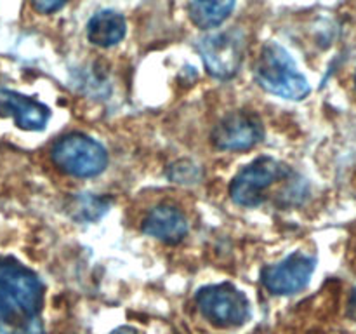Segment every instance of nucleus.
<instances>
[{
  "instance_id": "1",
  "label": "nucleus",
  "mask_w": 356,
  "mask_h": 334,
  "mask_svg": "<svg viewBox=\"0 0 356 334\" xmlns=\"http://www.w3.org/2000/svg\"><path fill=\"white\" fill-rule=\"evenodd\" d=\"M42 303L40 278L17 261L0 257V334H44Z\"/></svg>"
},
{
  "instance_id": "2",
  "label": "nucleus",
  "mask_w": 356,
  "mask_h": 334,
  "mask_svg": "<svg viewBox=\"0 0 356 334\" xmlns=\"http://www.w3.org/2000/svg\"><path fill=\"white\" fill-rule=\"evenodd\" d=\"M254 73L257 84L275 96L299 101L312 93L308 80L298 70L292 56L277 42L264 45Z\"/></svg>"
},
{
  "instance_id": "3",
  "label": "nucleus",
  "mask_w": 356,
  "mask_h": 334,
  "mask_svg": "<svg viewBox=\"0 0 356 334\" xmlns=\"http://www.w3.org/2000/svg\"><path fill=\"white\" fill-rule=\"evenodd\" d=\"M52 162L75 177H92L108 166V153L101 143L83 134H68L52 146Z\"/></svg>"
},
{
  "instance_id": "4",
  "label": "nucleus",
  "mask_w": 356,
  "mask_h": 334,
  "mask_svg": "<svg viewBox=\"0 0 356 334\" xmlns=\"http://www.w3.org/2000/svg\"><path fill=\"white\" fill-rule=\"evenodd\" d=\"M197 305L205 320L216 327H238L250 317L247 296L228 282L200 289Z\"/></svg>"
},
{
  "instance_id": "5",
  "label": "nucleus",
  "mask_w": 356,
  "mask_h": 334,
  "mask_svg": "<svg viewBox=\"0 0 356 334\" xmlns=\"http://www.w3.org/2000/svg\"><path fill=\"white\" fill-rule=\"evenodd\" d=\"M287 169L273 157H259L243 167L229 186L233 202L242 207H256L264 200L268 188L285 176Z\"/></svg>"
},
{
  "instance_id": "6",
  "label": "nucleus",
  "mask_w": 356,
  "mask_h": 334,
  "mask_svg": "<svg viewBox=\"0 0 356 334\" xmlns=\"http://www.w3.org/2000/svg\"><path fill=\"white\" fill-rule=\"evenodd\" d=\"M198 51L207 72L216 79L226 80L236 75L240 70L245 52V40L236 30L221 31L202 38Z\"/></svg>"
},
{
  "instance_id": "7",
  "label": "nucleus",
  "mask_w": 356,
  "mask_h": 334,
  "mask_svg": "<svg viewBox=\"0 0 356 334\" xmlns=\"http://www.w3.org/2000/svg\"><path fill=\"white\" fill-rule=\"evenodd\" d=\"M315 268L316 257L313 254L298 250L282 260L280 263L264 268L261 271V282L271 294H296L309 284Z\"/></svg>"
},
{
  "instance_id": "8",
  "label": "nucleus",
  "mask_w": 356,
  "mask_h": 334,
  "mask_svg": "<svg viewBox=\"0 0 356 334\" xmlns=\"http://www.w3.org/2000/svg\"><path fill=\"white\" fill-rule=\"evenodd\" d=\"M263 124L249 111H233L226 115L212 132V143L222 152H243L263 139Z\"/></svg>"
},
{
  "instance_id": "9",
  "label": "nucleus",
  "mask_w": 356,
  "mask_h": 334,
  "mask_svg": "<svg viewBox=\"0 0 356 334\" xmlns=\"http://www.w3.org/2000/svg\"><path fill=\"white\" fill-rule=\"evenodd\" d=\"M0 115L13 117L17 127L24 131H42L51 118V111L45 104L2 87H0Z\"/></svg>"
},
{
  "instance_id": "10",
  "label": "nucleus",
  "mask_w": 356,
  "mask_h": 334,
  "mask_svg": "<svg viewBox=\"0 0 356 334\" xmlns=\"http://www.w3.org/2000/svg\"><path fill=\"white\" fill-rule=\"evenodd\" d=\"M143 232L163 244H177L186 237L188 219L174 205L160 204L143 219Z\"/></svg>"
},
{
  "instance_id": "11",
  "label": "nucleus",
  "mask_w": 356,
  "mask_h": 334,
  "mask_svg": "<svg viewBox=\"0 0 356 334\" xmlns=\"http://www.w3.org/2000/svg\"><path fill=\"white\" fill-rule=\"evenodd\" d=\"M125 19L115 10H101L90 17L87 37L97 47H113L125 37Z\"/></svg>"
},
{
  "instance_id": "12",
  "label": "nucleus",
  "mask_w": 356,
  "mask_h": 334,
  "mask_svg": "<svg viewBox=\"0 0 356 334\" xmlns=\"http://www.w3.org/2000/svg\"><path fill=\"white\" fill-rule=\"evenodd\" d=\"M235 9V0H190V19L198 28H216L225 23Z\"/></svg>"
},
{
  "instance_id": "13",
  "label": "nucleus",
  "mask_w": 356,
  "mask_h": 334,
  "mask_svg": "<svg viewBox=\"0 0 356 334\" xmlns=\"http://www.w3.org/2000/svg\"><path fill=\"white\" fill-rule=\"evenodd\" d=\"M108 200L92 193H76L70 204V212L76 221H96L108 211Z\"/></svg>"
},
{
  "instance_id": "14",
  "label": "nucleus",
  "mask_w": 356,
  "mask_h": 334,
  "mask_svg": "<svg viewBox=\"0 0 356 334\" xmlns=\"http://www.w3.org/2000/svg\"><path fill=\"white\" fill-rule=\"evenodd\" d=\"M169 177L176 183H197L200 180V169L190 160H181L170 167Z\"/></svg>"
},
{
  "instance_id": "15",
  "label": "nucleus",
  "mask_w": 356,
  "mask_h": 334,
  "mask_svg": "<svg viewBox=\"0 0 356 334\" xmlns=\"http://www.w3.org/2000/svg\"><path fill=\"white\" fill-rule=\"evenodd\" d=\"M68 0H31V6L40 14H52L61 9Z\"/></svg>"
},
{
  "instance_id": "16",
  "label": "nucleus",
  "mask_w": 356,
  "mask_h": 334,
  "mask_svg": "<svg viewBox=\"0 0 356 334\" xmlns=\"http://www.w3.org/2000/svg\"><path fill=\"white\" fill-rule=\"evenodd\" d=\"M348 315H350L351 320H355L356 322V287L351 291L350 303H348Z\"/></svg>"
},
{
  "instance_id": "17",
  "label": "nucleus",
  "mask_w": 356,
  "mask_h": 334,
  "mask_svg": "<svg viewBox=\"0 0 356 334\" xmlns=\"http://www.w3.org/2000/svg\"><path fill=\"white\" fill-rule=\"evenodd\" d=\"M111 334H138V331L132 329V327L125 326V327H118V329H115Z\"/></svg>"
},
{
  "instance_id": "18",
  "label": "nucleus",
  "mask_w": 356,
  "mask_h": 334,
  "mask_svg": "<svg viewBox=\"0 0 356 334\" xmlns=\"http://www.w3.org/2000/svg\"><path fill=\"white\" fill-rule=\"evenodd\" d=\"M355 84H356V77H355Z\"/></svg>"
}]
</instances>
